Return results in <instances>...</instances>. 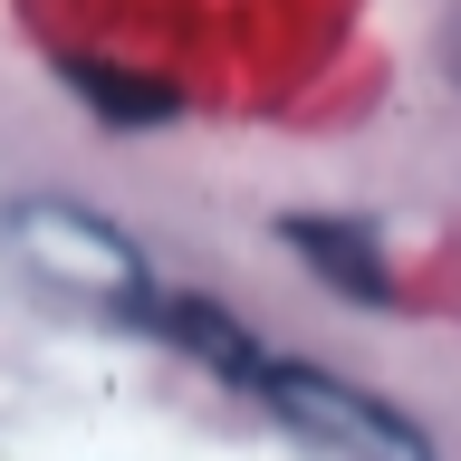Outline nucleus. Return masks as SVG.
Returning <instances> with one entry per match:
<instances>
[{"label": "nucleus", "mask_w": 461, "mask_h": 461, "mask_svg": "<svg viewBox=\"0 0 461 461\" xmlns=\"http://www.w3.org/2000/svg\"><path fill=\"white\" fill-rule=\"evenodd\" d=\"M0 240L20 250V269L39 288L77 298V308H115V317H144V308H154V298H144L135 240L106 230L96 212H77V202H20V212L0 221Z\"/></svg>", "instance_id": "obj_1"}, {"label": "nucleus", "mask_w": 461, "mask_h": 461, "mask_svg": "<svg viewBox=\"0 0 461 461\" xmlns=\"http://www.w3.org/2000/svg\"><path fill=\"white\" fill-rule=\"evenodd\" d=\"M259 394L288 413V432H298L317 461H432V452H423V432L403 423L394 403L356 394V384H337V375L269 366V375H259Z\"/></svg>", "instance_id": "obj_2"}, {"label": "nucleus", "mask_w": 461, "mask_h": 461, "mask_svg": "<svg viewBox=\"0 0 461 461\" xmlns=\"http://www.w3.org/2000/svg\"><path fill=\"white\" fill-rule=\"evenodd\" d=\"M288 240H298L346 298H366V308H375V298H394V288L375 279V240H366V230H346V221H288Z\"/></svg>", "instance_id": "obj_3"}]
</instances>
